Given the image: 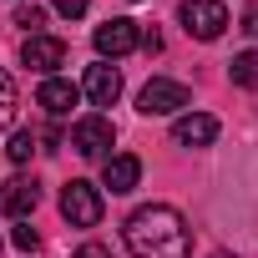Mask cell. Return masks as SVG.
Segmentation results:
<instances>
[{
    "label": "cell",
    "mask_w": 258,
    "mask_h": 258,
    "mask_svg": "<svg viewBox=\"0 0 258 258\" xmlns=\"http://www.w3.org/2000/svg\"><path fill=\"white\" fill-rule=\"evenodd\" d=\"M121 238H126V253L132 258H187L192 253V233H187L182 213L167 208V203L137 208L132 218H126Z\"/></svg>",
    "instance_id": "6da1fadb"
},
{
    "label": "cell",
    "mask_w": 258,
    "mask_h": 258,
    "mask_svg": "<svg viewBox=\"0 0 258 258\" xmlns=\"http://www.w3.org/2000/svg\"><path fill=\"white\" fill-rule=\"evenodd\" d=\"M101 187H91L86 177H71L66 187H61V218L71 223V228H96L101 223Z\"/></svg>",
    "instance_id": "7a4b0ae2"
},
{
    "label": "cell",
    "mask_w": 258,
    "mask_h": 258,
    "mask_svg": "<svg viewBox=\"0 0 258 258\" xmlns=\"http://www.w3.org/2000/svg\"><path fill=\"white\" fill-rule=\"evenodd\" d=\"M182 106H192V91H187L182 81H167V76H152V81L142 86V96H137V111H142V116H172V111H182Z\"/></svg>",
    "instance_id": "3957f363"
},
{
    "label": "cell",
    "mask_w": 258,
    "mask_h": 258,
    "mask_svg": "<svg viewBox=\"0 0 258 258\" xmlns=\"http://www.w3.org/2000/svg\"><path fill=\"white\" fill-rule=\"evenodd\" d=\"M182 31L198 36V41H218L228 31V11H223V0H182V11H177Z\"/></svg>",
    "instance_id": "277c9868"
},
{
    "label": "cell",
    "mask_w": 258,
    "mask_h": 258,
    "mask_svg": "<svg viewBox=\"0 0 258 258\" xmlns=\"http://www.w3.org/2000/svg\"><path fill=\"white\" fill-rule=\"evenodd\" d=\"M111 142H116V126H111L101 111H91V116H81V121L71 126V147H76L81 157H111Z\"/></svg>",
    "instance_id": "5b68a950"
},
{
    "label": "cell",
    "mask_w": 258,
    "mask_h": 258,
    "mask_svg": "<svg viewBox=\"0 0 258 258\" xmlns=\"http://www.w3.org/2000/svg\"><path fill=\"white\" fill-rule=\"evenodd\" d=\"M142 46V31H137V21H126V16H111V21H101L96 26V51L101 56H132Z\"/></svg>",
    "instance_id": "8992f818"
},
{
    "label": "cell",
    "mask_w": 258,
    "mask_h": 258,
    "mask_svg": "<svg viewBox=\"0 0 258 258\" xmlns=\"http://www.w3.org/2000/svg\"><path fill=\"white\" fill-rule=\"evenodd\" d=\"M21 61H26L31 71H46V76H51V71L66 61V41H61V36H26Z\"/></svg>",
    "instance_id": "52a82bcc"
},
{
    "label": "cell",
    "mask_w": 258,
    "mask_h": 258,
    "mask_svg": "<svg viewBox=\"0 0 258 258\" xmlns=\"http://www.w3.org/2000/svg\"><path fill=\"white\" fill-rule=\"evenodd\" d=\"M172 142L177 147H208V142H218V116H208V111L177 116L172 121Z\"/></svg>",
    "instance_id": "ba28073f"
},
{
    "label": "cell",
    "mask_w": 258,
    "mask_h": 258,
    "mask_svg": "<svg viewBox=\"0 0 258 258\" xmlns=\"http://www.w3.org/2000/svg\"><path fill=\"white\" fill-rule=\"evenodd\" d=\"M36 203H41V182L36 177H16V182H6V192H0V208H6L16 223H26V213H36Z\"/></svg>",
    "instance_id": "9c48e42d"
},
{
    "label": "cell",
    "mask_w": 258,
    "mask_h": 258,
    "mask_svg": "<svg viewBox=\"0 0 258 258\" xmlns=\"http://www.w3.org/2000/svg\"><path fill=\"white\" fill-rule=\"evenodd\" d=\"M81 91L91 96V106H116V96H121V76H116V66H86Z\"/></svg>",
    "instance_id": "30bf717a"
},
{
    "label": "cell",
    "mask_w": 258,
    "mask_h": 258,
    "mask_svg": "<svg viewBox=\"0 0 258 258\" xmlns=\"http://www.w3.org/2000/svg\"><path fill=\"white\" fill-rule=\"evenodd\" d=\"M101 182H106L111 192H132V187L142 182V162H137L132 152H111L106 167H101Z\"/></svg>",
    "instance_id": "8fae6325"
},
{
    "label": "cell",
    "mask_w": 258,
    "mask_h": 258,
    "mask_svg": "<svg viewBox=\"0 0 258 258\" xmlns=\"http://www.w3.org/2000/svg\"><path fill=\"white\" fill-rule=\"evenodd\" d=\"M36 101H41L51 116H66V111L81 101V86H71V81H61V76H46L41 91H36Z\"/></svg>",
    "instance_id": "7c38bea8"
},
{
    "label": "cell",
    "mask_w": 258,
    "mask_h": 258,
    "mask_svg": "<svg viewBox=\"0 0 258 258\" xmlns=\"http://www.w3.org/2000/svg\"><path fill=\"white\" fill-rule=\"evenodd\" d=\"M228 76H233V86H248V91H258V51H243V56H233V61H228Z\"/></svg>",
    "instance_id": "4fadbf2b"
},
{
    "label": "cell",
    "mask_w": 258,
    "mask_h": 258,
    "mask_svg": "<svg viewBox=\"0 0 258 258\" xmlns=\"http://www.w3.org/2000/svg\"><path fill=\"white\" fill-rule=\"evenodd\" d=\"M16 121V81H11V71L0 66V132Z\"/></svg>",
    "instance_id": "5bb4252c"
},
{
    "label": "cell",
    "mask_w": 258,
    "mask_h": 258,
    "mask_svg": "<svg viewBox=\"0 0 258 258\" xmlns=\"http://www.w3.org/2000/svg\"><path fill=\"white\" fill-rule=\"evenodd\" d=\"M6 152H11V162H16V167H21V162H31V157H36V132H16Z\"/></svg>",
    "instance_id": "9a60e30c"
},
{
    "label": "cell",
    "mask_w": 258,
    "mask_h": 258,
    "mask_svg": "<svg viewBox=\"0 0 258 258\" xmlns=\"http://www.w3.org/2000/svg\"><path fill=\"white\" fill-rule=\"evenodd\" d=\"M11 243H16L21 253H36V248H41V233H36L31 223H16V228H11Z\"/></svg>",
    "instance_id": "2e32d148"
},
{
    "label": "cell",
    "mask_w": 258,
    "mask_h": 258,
    "mask_svg": "<svg viewBox=\"0 0 258 258\" xmlns=\"http://www.w3.org/2000/svg\"><path fill=\"white\" fill-rule=\"evenodd\" d=\"M16 26H26L31 36H41V26H46V11H41V6H21V11H16Z\"/></svg>",
    "instance_id": "e0dca14e"
},
{
    "label": "cell",
    "mask_w": 258,
    "mask_h": 258,
    "mask_svg": "<svg viewBox=\"0 0 258 258\" xmlns=\"http://www.w3.org/2000/svg\"><path fill=\"white\" fill-rule=\"evenodd\" d=\"M51 6H56V16L76 21V16H86V6H91V0H51Z\"/></svg>",
    "instance_id": "ac0fdd59"
},
{
    "label": "cell",
    "mask_w": 258,
    "mask_h": 258,
    "mask_svg": "<svg viewBox=\"0 0 258 258\" xmlns=\"http://www.w3.org/2000/svg\"><path fill=\"white\" fill-rule=\"evenodd\" d=\"M243 31L258 41V6H248V11H243Z\"/></svg>",
    "instance_id": "d6986e66"
},
{
    "label": "cell",
    "mask_w": 258,
    "mask_h": 258,
    "mask_svg": "<svg viewBox=\"0 0 258 258\" xmlns=\"http://www.w3.org/2000/svg\"><path fill=\"white\" fill-rule=\"evenodd\" d=\"M76 258H111V253H106L101 243H81V248H76Z\"/></svg>",
    "instance_id": "ffe728a7"
},
{
    "label": "cell",
    "mask_w": 258,
    "mask_h": 258,
    "mask_svg": "<svg viewBox=\"0 0 258 258\" xmlns=\"http://www.w3.org/2000/svg\"><path fill=\"white\" fill-rule=\"evenodd\" d=\"M142 51H152V56H157V51H162V36H157V31H147V36H142Z\"/></svg>",
    "instance_id": "44dd1931"
},
{
    "label": "cell",
    "mask_w": 258,
    "mask_h": 258,
    "mask_svg": "<svg viewBox=\"0 0 258 258\" xmlns=\"http://www.w3.org/2000/svg\"><path fill=\"white\" fill-rule=\"evenodd\" d=\"M213 258H233V253H213Z\"/></svg>",
    "instance_id": "7402d4cb"
}]
</instances>
